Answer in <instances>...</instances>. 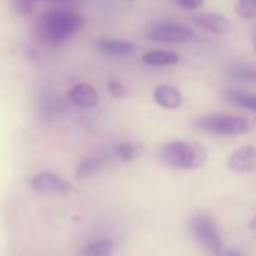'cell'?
Masks as SVG:
<instances>
[{
    "label": "cell",
    "mask_w": 256,
    "mask_h": 256,
    "mask_svg": "<svg viewBox=\"0 0 256 256\" xmlns=\"http://www.w3.org/2000/svg\"><path fill=\"white\" fill-rule=\"evenodd\" d=\"M229 76L242 83H254L256 84V66L254 65H234L229 70Z\"/></svg>",
    "instance_id": "15"
},
{
    "label": "cell",
    "mask_w": 256,
    "mask_h": 256,
    "mask_svg": "<svg viewBox=\"0 0 256 256\" xmlns=\"http://www.w3.org/2000/svg\"><path fill=\"white\" fill-rule=\"evenodd\" d=\"M96 48L100 53L107 56H128L136 50V46L125 40L102 38L96 41Z\"/></svg>",
    "instance_id": "11"
},
{
    "label": "cell",
    "mask_w": 256,
    "mask_h": 256,
    "mask_svg": "<svg viewBox=\"0 0 256 256\" xmlns=\"http://www.w3.org/2000/svg\"><path fill=\"white\" fill-rule=\"evenodd\" d=\"M70 101L80 108H92L98 104L100 96L96 89L89 83H77L68 92Z\"/></svg>",
    "instance_id": "8"
},
{
    "label": "cell",
    "mask_w": 256,
    "mask_h": 256,
    "mask_svg": "<svg viewBox=\"0 0 256 256\" xmlns=\"http://www.w3.org/2000/svg\"><path fill=\"white\" fill-rule=\"evenodd\" d=\"M112 253H113V242L108 240H102L86 246L77 256H112Z\"/></svg>",
    "instance_id": "16"
},
{
    "label": "cell",
    "mask_w": 256,
    "mask_h": 256,
    "mask_svg": "<svg viewBox=\"0 0 256 256\" xmlns=\"http://www.w3.org/2000/svg\"><path fill=\"white\" fill-rule=\"evenodd\" d=\"M35 2V0H32ZM44 2H50V4H70V2H74V0H44Z\"/></svg>",
    "instance_id": "21"
},
{
    "label": "cell",
    "mask_w": 256,
    "mask_h": 256,
    "mask_svg": "<svg viewBox=\"0 0 256 256\" xmlns=\"http://www.w3.org/2000/svg\"><path fill=\"white\" fill-rule=\"evenodd\" d=\"M222 256H242L238 250H230V252H228V253H224V254H222Z\"/></svg>",
    "instance_id": "22"
},
{
    "label": "cell",
    "mask_w": 256,
    "mask_h": 256,
    "mask_svg": "<svg viewBox=\"0 0 256 256\" xmlns=\"http://www.w3.org/2000/svg\"><path fill=\"white\" fill-rule=\"evenodd\" d=\"M83 23V17L71 10H52L40 18L36 35L42 42L62 44L74 38L82 30Z\"/></svg>",
    "instance_id": "1"
},
{
    "label": "cell",
    "mask_w": 256,
    "mask_h": 256,
    "mask_svg": "<svg viewBox=\"0 0 256 256\" xmlns=\"http://www.w3.org/2000/svg\"><path fill=\"white\" fill-rule=\"evenodd\" d=\"M248 228H250V230H256V216L250 220V223H248Z\"/></svg>",
    "instance_id": "23"
},
{
    "label": "cell",
    "mask_w": 256,
    "mask_h": 256,
    "mask_svg": "<svg viewBox=\"0 0 256 256\" xmlns=\"http://www.w3.org/2000/svg\"><path fill=\"white\" fill-rule=\"evenodd\" d=\"M194 23L214 34V35H226L228 32H230V22L228 20L226 16L223 14H218V12H204V14H199L194 17Z\"/></svg>",
    "instance_id": "9"
},
{
    "label": "cell",
    "mask_w": 256,
    "mask_h": 256,
    "mask_svg": "<svg viewBox=\"0 0 256 256\" xmlns=\"http://www.w3.org/2000/svg\"><path fill=\"white\" fill-rule=\"evenodd\" d=\"M142 62L151 66H169L180 62V54L168 50H152L142 56Z\"/></svg>",
    "instance_id": "13"
},
{
    "label": "cell",
    "mask_w": 256,
    "mask_h": 256,
    "mask_svg": "<svg viewBox=\"0 0 256 256\" xmlns=\"http://www.w3.org/2000/svg\"><path fill=\"white\" fill-rule=\"evenodd\" d=\"M252 44H253V48H254V53H256V29L252 34Z\"/></svg>",
    "instance_id": "24"
},
{
    "label": "cell",
    "mask_w": 256,
    "mask_h": 256,
    "mask_svg": "<svg viewBox=\"0 0 256 256\" xmlns=\"http://www.w3.org/2000/svg\"><path fill=\"white\" fill-rule=\"evenodd\" d=\"M235 12L240 18L250 20L256 17V0H236Z\"/></svg>",
    "instance_id": "18"
},
{
    "label": "cell",
    "mask_w": 256,
    "mask_h": 256,
    "mask_svg": "<svg viewBox=\"0 0 256 256\" xmlns=\"http://www.w3.org/2000/svg\"><path fill=\"white\" fill-rule=\"evenodd\" d=\"M30 187L35 193L48 194H68L72 192V186L62 176L53 172H40L30 180Z\"/></svg>",
    "instance_id": "6"
},
{
    "label": "cell",
    "mask_w": 256,
    "mask_h": 256,
    "mask_svg": "<svg viewBox=\"0 0 256 256\" xmlns=\"http://www.w3.org/2000/svg\"><path fill=\"white\" fill-rule=\"evenodd\" d=\"M226 96L230 102L247 108V110H253L256 112V94L247 92V90H238V89H232L226 92Z\"/></svg>",
    "instance_id": "14"
},
{
    "label": "cell",
    "mask_w": 256,
    "mask_h": 256,
    "mask_svg": "<svg viewBox=\"0 0 256 256\" xmlns=\"http://www.w3.org/2000/svg\"><path fill=\"white\" fill-rule=\"evenodd\" d=\"M145 36L152 42L164 44H182L193 38V32L184 24L175 22H156L150 24Z\"/></svg>",
    "instance_id": "5"
},
{
    "label": "cell",
    "mask_w": 256,
    "mask_h": 256,
    "mask_svg": "<svg viewBox=\"0 0 256 256\" xmlns=\"http://www.w3.org/2000/svg\"><path fill=\"white\" fill-rule=\"evenodd\" d=\"M228 169L235 174H250L256 170V146H241L228 158Z\"/></svg>",
    "instance_id": "7"
},
{
    "label": "cell",
    "mask_w": 256,
    "mask_h": 256,
    "mask_svg": "<svg viewBox=\"0 0 256 256\" xmlns=\"http://www.w3.org/2000/svg\"><path fill=\"white\" fill-rule=\"evenodd\" d=\"M254 125L256 124L248 118L224 113L205 114L193 122V126L196 130L214 136H240L252 132Z\"/></svg>",
    "instance_id": "3"
},
{
    "label": "cell",
    "mask_w": 256,
    "mask_h": 256,
    "mask_svg": "<svg viewBox=\"0 0 256 256\" xmlns=\"http://www.w3.org/2000/svg\"><path fill=\"white\" fill-rule=\"evenodd\" d=\"M154 101L162 106L163 108H168V110H176L182 106V94L170 86V84H160L154 89Z\"/></svg>",
    "instance_id": "10"
},
{
    "label": "cell",
    "mask_w": 256,
    "mask_h": 256,
    "mask_svg": "<svg viewBox=\"0 0 256 256\" xmlns=\"http://www.w3.org/2000/svg\"><path fill=\"white\" fill-rule=\"evenodd\" d=\"M108 164V157L102 152L86 157L77 168V178L78 180H88L95 176L96 174H100L101 170H104Z\"/></svg>",
    "instance_id": "12"
},
{
    "label": "cell",
    "mask_w": 256,
    "mask_h": 256,
    "mask_svg": "<svg viewBox=\"0 0 256 256\" xmlns=\"http://www.w3.org/2000/svg\"><path fill=\"white\" fill-rule=\"evenodd\" d=\"M204 2L205 0H175V4L186 11H194V10L200 8L204 5Z\"/></svg>",
    "instance_id": "20"
},
{
    "label": "cell",
    "mask_w": 256,
    "mask_h": 256,
    "mask_svg": "<svg viewBox=\"0 0 256 256\" xmlns=\"http://www.w3.org/2000/svg\"><path fill=\"white\" fill-rule=\"evenodd\" d=\"M108 94L114 98H125V96L130 95V89H128L125 84L113 80L108 83Z\"/></svg>",
    "instance_id": "19"
},
{
    "label": "cell",
    "mask_w": 256,
    "mask_h": 256,
    "mask_svg": "<svg viewBox=\"0 0 256 256\" xmlns=\"http://www.w3.org/2000/svg\"><path fill=\"white\" fill-rule=\"evenodd\" d=\"M190 230L211 256H222V235L217 224L208 216H196L190 220Z\"/></svg>",
    "instance_id": "4"
},
{
    "label": "cell",
    "mask_w": 256,
    "mask_h": 256,
    "mask_svg": "<svg viewBox=\"0 0 256 256\" xmlns=\"http://www.w3.org/2000/svg\"><path fill=\"white\" fill-rule=\"evenodd\" d=\"M158 157L164 164L174 169L193 170L204 166V163L206 162V151L198 144L174 140L160 150Z\"/></svg>",
    "instance_id": "2"
},
{
    "label": "cell",
    "mask_w": 256,
    "mask_h": 256,
    "mask_svg": "<svg viewBox=\"0 0 256 256\" xmlns=\"http://www.w3.org/2000/svg\"><path fill=\"white\" fill-rule=\"evenodd\" d=\"M140 154V146L134 144H120L114 150V156L120 158L122 162H133Z\"/></svg>",
    "instance_id": "17"
}]
</instances>
